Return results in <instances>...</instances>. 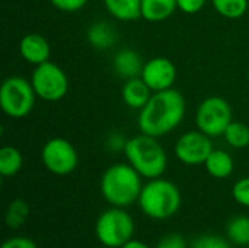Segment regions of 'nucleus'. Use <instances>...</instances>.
<instances>
[{"instance_id":"1","label":"nucleus","mask_w":249,"mask_h":248,"mask_svg":"<svg viewBox=\"0 0 249 248\" xmlns=\"http://www.w3.org/2000/svg\"><path fill=\"white\" fill-rule=\"evenodd\" d=\"M187 102L177 89L153 92L149 102L139 111L137 126L140 133L162 137L172 133L184 120Z\"/></svg>"},{"instance_id":"2","label":"nucleus","mask_w":249,"mask_h":248,"mask_svg":"<svg viewBox=\"0 0 249 248\" xmlns=\"http://www.w3.org/2000/svg\"><path fill=\"white\" fill-rule=\"evenodd\" d=\"M142 175L127 162L108 167L101 177V194L115 208H127L139 200L143 189Z\"/></svg>"},{"instance_id":"3","label":"nucleus","mask_w":249,"mask_h":248,"mask_svg":"<svg viewBox=\"0 0 249 248\" xmlns=\"http://www.w3.org/2000/svg\"><path fill=\"white\" fill-rule=\"evenodd\" d=\"M127 162L147 180L159 178L168 168V155L158 137L140 133L127 139L124 146Z\"/></svg>"},{"instance_id":"4","label":"nucleus","mask_w":249,"mask_h":248,"mask_svg":"<svg viewBox=\"0 0 249 248\" xmlns=\"http://www.w3.org/2000/svg\"><path fill=\"white\" fill-rule=\"evenodd\" d=\"M137 203L147 218L166 221L178 213L182 196L175 183L159 177L149 180V183L143 186Z\"/></svg>"},{"instance_id":"5","label":"nucleus","mask_w":249,"mask_h":248,"mask_svg":"<svg viewBox=\"0 0 249 248\" xmlns=\"http://www.w3.org/2000/svg\"><path fill=\"white\" fill-rule=\"evenodd\" d=\"M134 219L124 208H109L104 210L95 224V235L101 246L108 248H121L133 240Z\"/></svg>"},{"instance_id":"6","label":"nucleus","mask_w":249,"mask_h":248,"mask_svg":"<svg viewBox=\"0 0 249 248\" xmlns=\"http://www.w3.org/2000/svg\"><path fill=\"white\" fill-rule=\"evenodd\" d=\"M36 94L31 80L22 76H9L0 86V108L10 118H23L35 107Z\"/></svg>"},{"instance_id":"7","label":"nucleus","mask_w":249,"mask_h":248,"mask_svg":"<svg viewBox=\"0 0 249 248\" xmlns=\"http://www.w3.org/2000/svg\"><path fill=\"white\" fill-rule=\"evenodd\" d=\"M233 121L231 104L217 95L207 96L200 102L196 111V126L210 137L223 136L228 126Z\"/></svg>"},{"instance_id":"8","label":"nucleus","mask_w":249,"mask_h":248,"mask_svg":"<svg viewBox=\"0 0 249 248\" xmlns=\"http://www.w3.org/2000/svg\"><path fill=\"white\" fill-rule=\"evenodd\" d=\"M29 80L36 96L47 102H57L69 92V77L66 72L50 60L35 66Z\"/></svg>"},{"instance_id":"9","label":"nucleus","mask_w":249,"mask_h":248,"mask_svg":"<svg viewBox=\"0 0 249 248\" xmlns=\"http://www.w3.org/2000/svg\"><path fill=\"white\" fill-rule=\"evenodd\" d=\"M41 162L51 174L64 177L77 168L79 155L71 142L64 137H53L41 149Z\"/></svg>"},{"instance_id":"10","label":"nucleus","mask_w":249,"mask_h":248,"mask_svg":"<svg viewBox=\"0 0 249 248\" xmlns=\"http://www.w3.org/2000/svg\"><path fill=\"white\" fill-rule=\"evenodd\" d=\"M213 149L214 146L212 143V137L204 134L198 129L182 133L174 146L177 159L190 167L204 165Z\"/></svg>"},{"instance_id":"11","label":"nucleus","mask_w":249,"mask_h":248,"mask_svg":"<svg viewBox=\"0 0 249 248\" xmlns=\"http://www.w3.org/2000/svg\"><path fill=\"white\" fill-rule=\"evenodd\" d=\"M178 72L172 60L166 57H153L144 61L140 77L147 83L153 92L172 89L177 80Z\"/></svg>"},{"instance_id":"12","label":"nucleus","mask_w":249,"mask_h":248,"mask_svg":"<svg viewBox=\"0 0 249 248\" xmlns=\"http://www.w3.org/2000/svg\"><path fill=\"white\" fill-rule=\"evenodd\" d=\"M19 54L20 57L34 66H39L50 60L51 47L45 37L36 32L26 34L19 41Z\"/></svg>"},{"instance_id":"13","label":"nucleus","mask_w":249,"mask_h":248,"mask_svg":"<svg viewBox=\"0 0 249 248\" xmlns=\"http://www.w3.org/2000/svg\"><path fill=\"white\" fill-rule=\"evenodd\" d=\"M144 61L142 56L133 48H121L112 58V67L115 73L123 79H133L142 75Z\"/></svg>"},{"instance_id":"14","label":"nucleus","mask_w":249,"mask_h":248,"mask_svg":"<svg viewBox=\"0 0 249 248\" xmlns=\"http://www.w3.org/2000/svg\"><path fill=\"white\" fill-rule=\"evenodd\" d=\"M153 91L147 86V83L139 76L133 79H127L121 89V98L123 102L136 111H140L152 98Z\"/></svg>"},{"instance_id":"15","label":"nucleus","mask_w":249,"mask_h":248,"mask_svg":"<svg viewBox=\"0 0 249 248\" xmlns=\"http://www.w3.org/2000/svg\"><path fill=\"white\" fill-rule=\"evenodd\" d=\"M86 39L95 50L102 51V50L112 48L115 45L118 37H117L115 29L111 26V23H108L105 20H98L88 28Z\"/></svg>"},{"instance_id":"16","label":"nucleus","mask_w":249,"mask_h":248,"mask_svg":"<svg viewBox=\"0 0 249 248\" xmlns=\"http://www.w3.org/2000/svg\"><path fill=\"white\" fill-rule=\"evenodd\" d=\"M207 174L216 180L229 178L235 170V161L231 153L222 149H213L209 158L204 162Z\"/></svg>"},{"instance_id":"17","label":"nucleus","mask_w":249,"mask_h":248,"mask_svg":"<svg viewBox=\"0 0 249 248\" xmlns=\"http://www.w3.org/2000/svg\"><path fill=\"white\" fill-rule=\"evenodd\" d=\"M177 10V0H142V18L147 22H163Z\"/></svg>"},{"instance_id":"18","label":"nucleus","mask_w":249,"mask_h":248,"mask_svg":"<svg viewBox=\"0 0 249 248\" xmlns=\"http://www.w3.org/2000/svg\"><path fill=\"white\" fill-rule=\"evenodd\" d=\"M108 13L121 20L130 22L142 18V0H102Z\"/></svg>"},{"instance_id":"19","label":"nucleus","mask_w":249,"mask_h":248,"mask_svg":"<svg viewBox=\"0 0 249 248\" xmlns=\"http://www.w3.org/2000/svg\"><path fill=\"white\" fill-rule=\"evenodd\" d=\"M23 167L22 152L15 146H3L0 149V175L4 178L15 177Z\"/></svg>"},{"instance_id":"20","label":"nucleus","mask_w":249,"mask_h":248,"mask_svg":"<svg viewBox=\"0 0 249 248\" xmlns=\"http://www.w3.org/2000/svg\"><path fill=\"white\" fill-rule=\"evenodd\" d=\"M228 240L239 247H249V216L238 215L226 227Z\"/></svg>"},{"instance_id":"21","label":"nucleus","mask_w":249,"mask_h":248,"mask_svg":"<svg viewBox=\"0 0 249 248\" xmlns=\"http://www.w3.org/2000/svg\"><path fill=\"white\" fill-rule=\"evenodd\" d=\"M213 9L226 19H241L248 13L249 0H212Z\"/></svg>"},{"instance_id":"22","label":"nucleus","mask_w":249,"mask_h":248,"mask_svg":"<svg viewBox=\"0 0 249 248\" xmlns=\"http://www.w3.org/2000/svg\"><path fill=\"white\" fill-rule=\"evenodd\" d=\"M226 143L235 149H244L249 146V126L242 121H232L223 133Z\"/></svg>"},{"instance_id":"23","label":"nucleus","mask_w":249,"mask_h":248,"mask_svg":"<svg viewBox=\"0 0 249 248\" xmlns=\"http://www.w3.org/2000/svg\"><path fill=\"white\" fill-rule=\"evenodd\" d=\"M29 216V206L25 200L22 199H16L13 200L4 213V222L10 229H18L22 225H25V222L28 221Z\"/></svg>"},{"instance_id":"24","label":"nucleus","mask_w":249,"mask_h":248,"mask_svg":"<svg viewBox=\"0 0 249 248\" xmlns=\"http://www.w3.org/2000/svg\"><path fill=\"white\" fill-rule=\"evenodd\" d=\"M232 243L229 240H225L220 235H214V234H206L201 237H197L191 248H232Z\"/></svg>"},{"instance_id":"25","label":"nucleus","mask_w":249,"mask_h":248,"mask_svg":"<svg viewBox=\"0 0 249 248\" xmlns=\"http://www.w3.org/2000/svg\"><path fill=\"white\" fill-rule=\"evenodd\" d=\"M232 196H233V200L238 205L249 208V177L239 178L233 184V187H232Z\"/></svg>"},{"instance_id":"26","label":"nucleus","mask_w":249,"mask_h":248,"mask_svg":"<svg viewBox=\"0 0 249 248\" xmlns=\"http://www.w3.org/2000/svg\"><path fill=\"white\" fill-rule=\"evenodd\" d=\"M89 0H50V3L61 10V12H67V13H71V12H77L80 10L82 7L86 6Z\"/></svg>"},{"instance_id":"27","label":"nucleus","mask_w":249,"mask_h":248,"mask_svg":"<svg viewBox=\"0 0 249 248\" xmlns=\"http://www.w3.org/2000/svg\"><path fill=\"white\" fill-rule=\"evenodd\" d=\"M155 248H188L187 241L179 234H168L159 240Z\"/></svg>"},{"instance_id":"28","label":"nucleus","mask_w":249,"mask_h":248,"mask_svg":"<svg viewBox=\"0 0 249 248\" xmlns=\"http://www.w3.org/2000/svg\"><path fill=\"white\" fill-rule=\"evenodd\" d=\"M207 0H177L178 10L187 13V15H194L198 13L204 6Z\"/></svg>"},{"instance_id":"29","label":"nucleus","mask_w":249,"mask_h":248,"mask_svg":"<svg viewBox=\"0 0 249 248\" xmlns=\"http://www.w3.org/2000/svg\"><path fill=\"white\" fill-rule=\"evenodd\" d=\"M0 248H38L35 241L28 237H12L6 240Z\"/></svg>"},{"instance_id":"30","label":"nucleus","mask_w":249,"mask_h":248,"mask_svg":"<svg viewBox=\"0 0 249 248\" xmlns=\"http://www.w3.org/2000/svg\"><path fill=\"white\" fill-rule=\"evenodd\" d=\"M121 248H150L146 243H143V241H139V240H130L128 243H125L124 246Z\"/></svg>"},{"instance_id":"31","label":"nucleus","mask_w":249,"mask_h":248,"mask_svg":"<svg viewBox=\"0 0 249 248\" xmlns=\"http://www.w3.org/2000/svg\"><path fill=\"white\" fill-rule=\"evenodd\" d=\"M248 86H249V69H248Z\"/></svg>"},{"instance_id":"32","label":"nucleus","mask_w":249,"mask_h":248,"mask_svg":"<svg viewBox=\"0 0 249 248\" xmlns=\"http://www.w3.org/2000/svg\"><path fill=\"white\" fill-rule=\"evenodd\" d=\"M93 1H99V0H93ZM101 1H102V0H101Z\"/></svg>"},{"instance_id":"33","label":"nucleus","mask_w":249,"mask_h":248,"mask_svg":"<svg viewBox=\"0 0 249 248\" xmlns=\"http://www.w3.org/2000/svg\"><path fill=\"white\" fill-rule=\"evenodd\" d=\"M101 248H108V247H104V246H102V247H101Z\"/></svg>"},{"instance_id":"34","label":"nucleus","mask_w":249,"mask_h":248,"mask_svg":"<svg viewBox=\"0 0 249 248\" xmlns=\"http://www.w3.org/2000/svg\"><path fill=\"white\" fill-rule=\"evenodd\" d=\"M242 248H249V247H242Z\"/></svg>"}]
</instances>
